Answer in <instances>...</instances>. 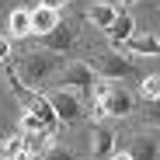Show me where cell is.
Returning a JSON list of instances; mask_svg holds the SVG:
<instances>
[{
  "mask_svg": "<svg viewBox=\"0 0 160 160\" xmlns=\"http://www.w3.org/2000/svg\"><path fill=\"white\" fill-rule=\"evenodd\" d=\"M91 70L101 80H143L139 66L129 56H122V52H98V56L91 59Z\"/></svg>",
  "mask_w": 160,
  "mask_h": 160,
  "instance_id": "6da1fadb",
  "label": "cell"
},
{
  "mask_svg": "<svg viewBox=\"0 0 160 160\" xmlns=\"http://www.w3.org/2000/svg\"><path fill=\"white\" fill-rule=\"evenodd\" d=\"M14 73L21 77L24 87H35V84H42V80H49L56 73V56L52 52H32V56H24L14 66Z\"/></svg>",
  "mask_w": 160,
  "mask_h": 160,
  "instance_id": "7a4b0ae2",
  "label": "cell"
},
{
  "mask_svg": "<svg viewBox=\"0 0 160 160\" xmlns=\"http://www.w3.org/2000/svg\"><path fill=\"white\" fill-rule=\"evenodd\" d=\"M49 104H52V112H56L59 125H73L84 118V101H80L77 91H56V94H49Z\"/></svg>",
  "mask_w": 160,
  "mask_h": 160,
  "instance_id": "3957f363",
  "label": "cell"
},
{
  "mask_svg": "<svg viewBox=\"0 0 160 160\" xmlns=\"http://www.w3.org/2000/svg\"><path fill=\"white\" fill-rule=\"evenodd\" d=\"M101 108H104V118H125V115H132V108H136V101H132V94L129 91H122V87H104V94L101 98H94Z\"/></svg>",
  "mask_w": 160,
  "mask_h": 160,
  "instance_id": "277c9868",
  "label": "cell"
},
{
  "mask_svg": "<svg viewBox=\"0 0 160 160\" xmlns=\"http://www.w3.org/2000/svg\"><path fill=\"white\" fill-rule=\"evenodd\" d=\"M73 42H77V24H70V21H59L52 32L42 35V49L45 52H70Z\"/></svg>",
  "mask_w": 160,
  "mask_h": 160,
  "instance_id": "5b68a950",
  "label": "cell"
},
{
  "mask_svg": "<svg viewBox=\"0 0 160 160\" xmlns=\"http://www.w3.org/2000/svg\"><path fill=\"white\" fill-rule=\"evenodd\" d=\"M21 101H24V112H32V115H38L42 122H45V129L52 132L59 125V118H56V112H52V104H49V98H42V94H35L32 87L28 91H21Z\"/></svg>",
  "mask_w": 160,
  "mask_h": 160,
  "instance_id": "8992f818",
  "label": "cell"
},
{
  "mask_svg": "<svg viewBox=\"0 0 160 160\" xmlns=\"http://www.w3.org/2000/svg\"><path fill=\"white\" fill-rule=\"evenodd\" d=\"M63 80H66V87H70V91L84 94V91H91V87H94L98 73L91 70V63H70V66L63 70Z\"/></svg>",
  "mask_w": 160,
  "mask_h": 160,
  "instance_id": "52a82bcc",
  "label": "cell"
},
{
  "mask_svg": "<svg viewBox=\"0 0 160 160\" xmlns=\"http://www.w3.org/2000/svg\"><path fill=\"white\" fill-rule=\"evenodd\" d=\"M132 28H136V21H132L125 11H118V14H115V21L104 28V35H108V42L118 49V45H125V42L132 38Z\"/></svg>",
  "mask_w": 160,
  "mask_h": 160,
  "instance_id": "ba28073f",
  "label": "cell"
},
{
  "mask_svg": "<svg viewBox=\"0 0 160 160\" xmlns=\"http://www.w3.org/2000/svg\"><path fill=\"white\" fill-rule=\"evenodd\" d=\"M59 24V11H49V7H35L32 11V32H38V35H45V32H52Z\"/></svg>",
  "mask_w": 160,
  "mask_h": 160,
  "instance_id": "9c48e42d",
  "label": "cell"
},
{
  "mask_svg": "<svg viewBox=\"0 0 160 160\" xmlns=\"http://www.w3.org/2000/svg\"><path fill=\"white\" fill-rule=\"evenodd\" d=\"M129 52H136V56H160V38L157 35H136L125 42Z\"/></svg>",
  "mask_w": 160,
  "mask_h": 160,
  "instance_id": "30bf717a",
  "label": "cell"
},
{
  "mask_svg": "<svg viewBox=\"0 0 160 160\" xmlns=\"http://www.w3.org/2000/svg\"><path fill=\"white\" fill-rule=\"evenodd\" d=\"M129 157H132V160H160V146H157V139L143 136V139H136V143H132Z\"/></svg>",
  "mask_w": 160,
  "mask_h": 160,
  "instance_id": "8fae6325",
  "label": "cell"
},
{
  "mask_svg": "<svg viewBox=\"0 0 160 160\" xmlns=\"http://www.w3.org/2000/svg\"><path fill=\"white\" fill-rule=\"evenodd\" d=\"M115 14H118V11H115L112 4H91V7H87V21L98 24V28H108V24L115 21Z\"/></svg>",
  "mask_w": 160,
  "mask_h": 160,
  "instance_id": "7c38bea8",
  "label": "cell"
},
{
  "mask_svg": "<svg viewBox=\"0 0 160 160\" xmlns=\"http://www.w3.org/2000/svg\"><path fill=\"white\" fill-rule=\"evenodd\" d=\"M11 35L14 38H28L32 35V14L28 11H14L11 14Z\"/></svg>",
  "mask_w": 160,
  "mask_h": 160,
  "instance_id": "4fadbf2b",
  "label": "cell"
},
{
  "mask_svg": "<svg viewBox=\"0 0 160 160\" xmlns=\"http://www.w3.org/2000/svg\"><path fill=\"white\" fill-rule=\"evenodd\" d=\"M112 150H115V136L108 129H94V157H112Z\"/></svg>",
  "mask_w": 160,
  "mask_h": 160,
  "instance_id": "5bb4252c",
  "label": "cell"
},
{
  "mask_svg": "<svg viewBox=\"0 0 160 160\" xmlns=\"http://www.w3.org/2000/svg\"><path fill=\"white\" fill-rule=\"evenodd\" d=\"M24 146V136H7L4 143H0V160H14Z\"/></svg>",
  "mask_w": 160,
  "mask_h": 160,
  "instance_id": "9a60e30c",
  "label": "cell"
},
{
  "mask_svg": "<svg viewBox=\"0 0 160 160\" xmlns=\"http://www.w3.org/2000/svg\"><path fill=\"white\" fill-rule=\"evenodd\" d=\"M21 132H49V129H45V122H42L38 115L24 112V115H21Z\"/></svg>",
  "mask_w": 160,
  "mask_h": 160,
  "instance_id": "2e32d148",
  "label": "cell"
},
{
  "mask_svg": "<svg viewBox=\"0 0 160 160\" xmlns=\"http://www.w3.org/2000/svg\"><path fill=\"white\" fill-rule=\"evenodd\" d=\"M21 136H24V150L42 153V146H45V136H49V132H21Z\"/></svg>",
  "mask_w": 160,
  "mask_h": 160,
  "instance_id": "e0dca14e",
  "label": "cell"
},
{
  "mask_svg": "<svg viewBox=\"0 0 160 160\" xmlns=\"http://www.w3.org/2000/svg\"><path fill=\"white\" fill-rule=\"evenodd\" d=\"M139 84H143V98H146V101L160 98V77H157V73H153V77H143Z\"/></svg>",
  "mask_w": 160,
  "mask_h": 160,
  "instance_id": "ac0fdd59",
  "label": "cell"
},
{
  "mask_svg": "<svg viewBox=\"0 0 160 160\" xmlns=\"http://www.w3.org/2000/svg\"><path fill=\"white\" fill-rule=\"evenodd\" d=\"M42 160H73V153L66 146H52L49 153H42Z\"/></svg>",
  "mask_w": 160,
  "mask_h": 160,
  "instance_id": "d6986e66",
  "label": "cell"
},
{
  "mask_svg": "<svg viewBox=\"0 0 160 160\" xmlns=\"http://www.w3.org/2000/svg\"><path fill=\"white\" fill-rule=\"evenodd\" d=\"M0 63H11V38L0 35Z\"/></svg>",
  "mask_w": 160,
  "mask_h": 160,
  "instance_id": "ffe728a7",
  "label": "cell"
},
{
  "mask_svg": "<svg viewBox=\"0 0 160 160\" xmlns=\"http://www.w3.org/2000/svg\"><path fill=\"white\" fill-rule=\"evenodd\" d=\"M14 160H42V153H32V150H24V146H21V153H18Z\"/></svg>",
  "mask_w": 160,
  "mask_h": 160,
  "instance_id": "44dd1931",
  "label": "cell"
},
{
  "mask_svg": "<svg viewBox=\"0 0 160 160\" xmlns=\"http://www.w3.org/2000/svg\"><path fill=\"white\" fill-rule=\"evenodd\" d=\"M150 104H153V108H150V118H153V122H160V98H153Z\"/></svg>",
  "mask_w": 160,
  "mask_h": 160,
  "instance_id": "7402d4cb",
  "label": "cell"
},
{
  "mask_svg": "<svg viewBox=\"0 0 160 160\" xmlns=\"http://www.w3.org/2000/svg\"><path fill=\"white\" fill-rule=\"evenodd\" d=\"M63 4H66V0H42V7H49V11H59Z\"/></svg>",
  "mask_w": 160,
  "mask_h": 160,
  "instance_id": "603a6c76",
  "label": "cell"
},
{
  "mask_svg": "<svg viewBox=\"0 0 160 160\" xmlns=\"http://www.w3.org/2000/svg\"><path fill=\"white\" fill-rule=\"evenodd\" d=\"M112 160H132V157H129V153H115Z\"/></svg>",
  "mask_w": 160,
  "mask_h": 160,
  "instance_id": "cb8c5ba5",
  "label": "cell"
},
{
  "mask_svg": "<svg viewBox=\"0 0 160 160\" xmlns=\"http://www.w3.org/2000/svg\"><path fill=\"white\" fill-rule=\"evenodd\" d=\"M122 4H125V7H132V4H136V0H122Z\"/></svg>",
  "mask_w": 160,
  "mask_h": 160,
  "instance_id": "d4e9b609",
  "label": "cell"
}]
</instances>
